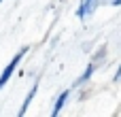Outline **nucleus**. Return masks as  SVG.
I'll return each mask as SVG.
<instances>
[{
  "label": "nucleus",
  "mask_w": 121,
  "mask_h": 117,
  "mask_svg": "<svg viewBox=\"0 0 121 117\" xmlns=\"http://www.w3.org/2000/svg\"><path fill=\"white\" fill-rule=\"evenodd\" d=\"M26 53H28V47H21V49H19V51L11 58V62L4 66V70L0 72V90H2L9 81H11V77L15 75V70H17V66L21 64V60H23V55H26Z\"/></svg>",
  "instance_id": "1"
},
{
  "label": "nucleus",
  "mask_w": 121,
  "mask_h": 117,
  "mask_svg": "<svg viewBox=\"0 0 121 117\" xmlns=\"http://www.w3.org/2000/svg\"><path fill=\"white\" fill-rule=\"evenodd\" d=\"M98 6H100V0H81L79 9H77V17L79 19H87L89 15L96 13Z\"/></svg>",
  "instance_id": "2"
},
{
  "label": "nucleus",
  "mask_w": 121,
  "mask_h": 117,
  "mask_svg": "<svg viewBox=\"0 0 121 117\" xmlns=\"http://www.w3.org/2000/svg\"><path fill=\"white\" fill-rule=\"evenodd\" d=\"M68 98H70V90H64V92H60V96L55 98V104H53V111H51V115H53V117H57L60 113H62V109L66 107Z\"/></svg>",
  "instance_id": "3"
},
{
  "label": "nucleus",
  "mask_w": 121,
  "mask_h": 117,
  "mask_svg": "<svg viewBox=\"0 0 121 117\" xmlns=\"http://www.w3.org/2000/svg\"><path fill=\"white\" fill-rule=\"evenodd\" d=\"M94 72H96V62H89V64H87V68L81 72V77L74 81V85H83L85 81H89V79H91V75H94Z\"/></svg>",
  "instance_id": "4"
},
{
  "label": "nucleus",
  "mask_w": 121,
  "mask_h": 117,
  "mask_svg": "<svg viewBox=\"0 0 121 117\" xmlns=\"http://www.w3.org/2000/svg\"><path fill=\"white\" fill-rule=\"evenodd\" d=\"M36 92H38V81L32 85V90L28 92V96L23 98V104H21V109H19V115H26V111H28V107H30V102L34 100V96H36Z\"/></svg>",
  "instance_id": "5"
},
{
  "label": "nucleus",
  "mask_w": 121,
  "mask_h": 117,
  "mask_svg": "<svg viewBox=\"0 0 121 117\" xmlns=\"http://www.w3.org/2000/svg\"><path fill=\"white\" fill-rule=\"evenodd\" d=\"M113 81H115V83H121V66L117 68V72H115V77H113Z\"/></svg>",
  "instance_id": "6"
},
{
  "label": "nucleus",
  "mask_w": 121,
  "mask_h": 117,
  "mask_svg": "<svg viewBox=\"0 0 121 117\" xmlns=\"http://www.w3.org/2000/svg\"><path fill=\"white\" fill-rule=\"evenodd\" d=\"M108 6H121V0H106Z\"/></svg>",
  "instance_id": "7"
},
{
  "label": "nucleus",
  "mask_w": 121,
  "mask_h": 117,
  "mask_svg": "<svg viewBox=\"0 0 121 117\" xmlns=\"http://www.w3.org/2000/svg\"><path fill=\"white\" fill-rule=\"evenodd\" d=\"M0 2H4V0H0Z\"/></svg>",
  "instance_id": "8"
}]
</instances>
